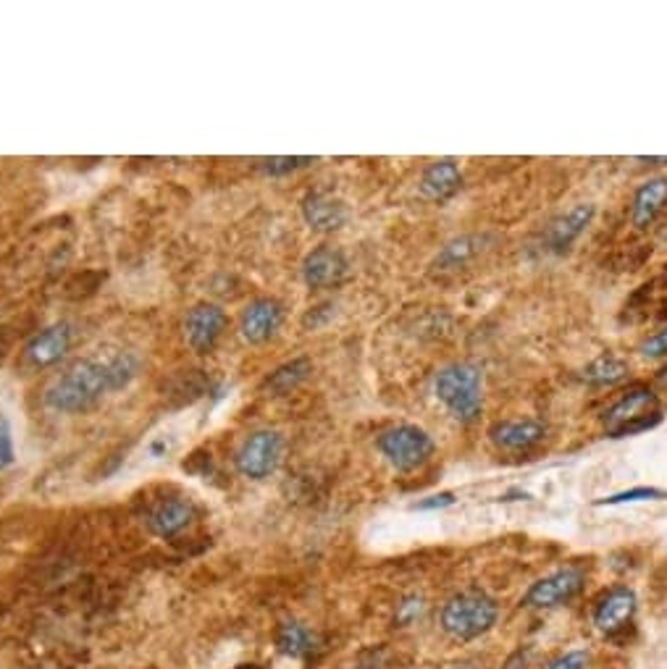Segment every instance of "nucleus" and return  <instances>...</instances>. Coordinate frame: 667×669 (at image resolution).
Returning a JSON list of instances; mask_svg holds the SVG:
<instances>
[{
  "instance_id": "2f4dec72",
  "label": "nucleus",
  "mask_w": 667,
  "mask_h": 669,
  "mask_svg": "<svg viewBox=\"0 0 667 669\" xmlns=\"http://www.w3.org/2000/svg\"><path fill=\"white\" fill-rule=\"evenodd\" d=\"M449 669H478V667H474V665H468V661H465V665H453Z\"/></svg>"
},
{
  "instance_id": "9b49d317",
  "label": "nucleus",
  "mask_w": 667,
  "mask_h": 669,
  "mask_svg": "<svg viewBox=\"0 0 667 669\" xmlns=\"http://www.w3.org/2000/svg\"><path fill=\"white\" fill-rule=\"evenodd\" d=\"M71 342L74 331L69 323H53V326L32 336L24 349V357L32 368H51V365H56L60 357L69 353Z\"/></svg>"
},
{
  "instance_id": "2eb2a0df",
  "label": "nucleus",
  "mask_w": 667,
  "mask_h": 669,
  "mask_svg": "<svg viewBox=\"0 0 667 669\" xmlns=\"http://www.w3.org/2000/svg\"><path fill=\"white\" fill-rule=\"evenodd\" d=\"M194 520V504L190 499H166L147 515V528L158 538H174Z\"/></svg>"
},
{
  "instance_id": "a211bd4d",
  "label": "nucleus",
  "mask_w": 667,
  "mask_h": 669,
  "mask_svg": "<svg viewBox=\"0 0 667 669\" xmlns=\"http://www.w3.org/2000/svg\"><path fill=\"white\" fill-rule=\"evenodd\" d=\"M667 202V179L655 177L649 181H644L638 187V192L633 194V205H631V219L638 228H646L652 221L657 219V213L663 211Z\"/></svg>"
},
{
  "instance_id": "4be33fe9",
  "label": "nucleus",
  "mask_w": 667,
  "mask_h": 669,
  "mask_svg": "<svg viewBox=\"0 0 667 669\" xmlns=\"http://www.w3.org/2000/svg\"><path fill=\"white\" fill-rule=\"evenodd\" d=\"M105 360H108V376H111L113 391L126 389L140 373V357L134 353H116L105 357Z\"/></svg>"
},
{
  "instance_id": "aec40b11",
  "label": "nucleus",
  "mask_w": 667,
  "mask_h": 669,
  "mask_svg": "<svg viewBox=\"0 0 667 669\" xmlns=\"http://www.w3.org/2000/svg\"><path fill=\"white\" fill-rule=\"evenodd\" d=\"M276 646L287 657L308 659L319 648V640L302 623H285L279 627V633H276Z\"/></svg>"
},
{
  "instance_id": "412c9836",
  "label": "nucleus",
  "mask_w": 667,
  "mask_h": 669,
  "mask_svg": "<svg viewBox=\"0 0 667 669\" xmlns=\"http://www.w3.org/2000/svg\"><path fill=\"white\" fill-rule=\"evenodd\" d=\"M625 376H629V365L615 355H599L583 370V381L591 383V387H612V383L623 381Z\"/></svg>"
},
{
  "instance_id": "4468645a",
  "label": "nucleus",
  "mask_w": 667,
  "mask_h": 669,
  "mask_svg": "<svg viewBox=\"0 0 667 669\" xmlns=\"http://www.w3.org/2000/svg\"><path fill=\"white\" fill-rule=\"evenodd\" d=\"M489 436L491 442L508 451H529L534 449L536 444L544 442V436H547V425L531 421V417L529 421H504L491 425Z\"/></svg>"
},
{
  "instance_id": "39448f33",
  "label": "nucleus",
  "mask_w": 667,
  "mask_h": 669,
  "mask_svg": "<svg viewBox=\"0 0 667 669\" xmlns=\"http://www.w3.org/2000/svg\"><path fill=\"white\" fill-rule=\"evenodd\" d=\"M379 449L394 470L410 472L434 455V438L418 425H392L379 434Z\"/></svg>"
},
{
  "instance_id": "f257e3e1",
  "label": "nucleus",
  "mask_w": 667,
  "mask_h": 669,
  "mask_svg": "<svg viewBox=\"0 0 667 669\" xmlns=\"http://www.w3.org/2000/svg\"><path fill=\"white\" fill-rule=\"evenodd\" d=\"M111 376H108V360H79L66 373L45 389V408L60 415H77L90 410L103 394H111Z\"/></svg>"
},
{
  "instance_id": "c756f323",
  "label": "nucleus",
  "mask_w": 667,
  "mask_h": 669,
  "mask_svg": "<svg viewBox=\"0 0 667 669\" xmlns=\"http://www.w3.org/2000/svg\"><path fill=\"white\" fill-rule=\"evenodd\" d=\"M455 504L453 493H436V497L423 499V502H418V510H442V506Z\"/></svg>"
},
{
  "instance_id": "0eeeda50",
  "label": "nucleus",
  "mask_w": 667,
  "mask_h": 669,
  "mask_svg": "<svg viewBox=\"0 0 667 669\" xmlns=\"http://www.w3.org/2000/svg\"><path fill=\"white\" fill-rule=\"evenodd\" d=\"M583 588V572L578 567H565V570L552 572V576L542 578L525 593L523 604L531 610H552V606L568 604L570 599L578 596Z\"/></svg>"
},
{
  "instance_id": "1a4fd4ad",
  "label": "nucleus",
  "mask_w": 667,
  "mask_h": 669,
  "mask_svg": "<svg viewBox=\"0 0 667 669\" xmlns=\"http://www.w3.org/2000/svg\"><path fill=\"white\" fill-rule=\"evenodd\" d=\"M349 263L336 247H315L302 263V279L310 289H332L347 279Z\"/></svg>"
},
{
  "instance_id": "72a5a7b5",
  "label": "nucleus",
  "mask_w": 667,
  "mask_h": 669,
  "mask_svg": "<svg viewBox=\"0 0 667 669\" xmlns=\"http://www.w3.org/2000/svg\"><path fill=\"white\" fill-rule=\"evenodd\" d=\"M237 669H263V667H255V665H245V667H237Z\"/></svg>"
},
{
  "instance_id": "20e7f679",
  "label": "nucleus",
  "mask_w": 667,
  "mask_h": 669,
  "mask_svg": "<svg viewBox=\"0 0 667 669\" xmlns=\"http://www.w3.org/2000/svg\"><path fill=\"white\" fill-rule=\"evenodd\" d=\"M663 421V404L652 389H633L623 400H618L604 412V428L612 438H623L633 434L652 431Z\"/></svg>"
},
{
  "instance_id": "bb28decb",
  "label": "nucleus",
  "mask_w": 667,
  "mask_h": 669,
  "mask_svg": "<svg viewBox=\"0 0 667 669\" xmlns=\"http://www.w3.org/2000/svg\"><path fill=\"white\" fill-rule=\"evenodd\" d=\"M13 459H16V449H13V434L9 417L0 415V470L11 468Z\"/></svg>"
},
{
  "instance_id": "393cba45",
  "label": "nucleus",
  "mask_w": 667,
  "mask_h": 669,
  "mask_svg": "<svg viewBox=\"0 0 667 669\" xmlns=\"http://www.w3.org/2000/svg\"><path fill=\"white\" fill-rule=\"evenodd\" d=\"M308 164H313V158H292V155H281V158L260 160V168L266 174H271V177H281V174H292Z\"/></svg>"
},
{
  "instance_id": "f8f14e48",
  "label": "nucleus",
  "mask_w": 667,
  "mask_h": 669,
  "mask_svg": "<svg viewBox=\"0 0 667 669\" xmlns=\"http://www.w3.org/2000/svg\"><path fill=\"white\" fill-rule=\"evenodd\" d=\"M591 219H594V205H586V202L570 208L568 213L557 215L547 226V234H544L549 253H565L583 234V228L589 226Z\"/></svg>"
},
{
  "instance_id": "f03ea898",
  "label": "nucleus",
  "mask_w": 667,
  "mask_h": 669,
  "mask_svg": "<svg viewBox=\"0 0 667 669\" xmlns=\"http://www.w3.org/2000/svg\"><path fill=\"white\" fill-rule=\"evenodd\" d=\"M434 391L436 397H440V402L453 412L457 421L470 423L476 421L478 412H481V373H478V368H474V365L455 363L442 368L440 373H436Z\"/></svg>"
},
{
  "instance_id": "a878e982",
  "label": "nucleus",
  "mask_w": 667,
  "mask_h": 669,
  "mask_svg": "<svg viewBox=\"0 0 667 669\" xmlns=\"http://www.w3.org/2000/svg\"><path fill=\"white\" fill-rule=\"evenodd\" d=\"M423 612H426V601H423L421 596H408V599H402L400 606H397L394 623L402 627L413 625L415 620L423 617Z\"/></svg>"
},
{
  "instance_id": "6e6552de",
  "label": "nucleus",
  "mask_w": 667,
  "mask_h": 669,
  "mask_svg": "<svg viewBox=\"0 0 667 669\" xmlns=\"http://www.w3.org/2000/svg\"><path fill=\"white\" fill-rule=\"evenodd\" d=\"M229 317L224 310L219 305H211V302H203V305H194L190 313H187L185 321V336L187 344L194 349V353L205 355L219 344L221 334L226 331Z\"/></svg>"
},
{
  "instance_id": "6ab92c4d",
  "label": "nucleus",
  "mask_w": 667,
  "mask_h": 669,
  "mask_svg": "<svg viewBox=\"0 0 667 669\" xmlns=\"http://www.w3.org/2000/svg\"><path fill=\"white\" fill-rule=\"evenodd\" d=\"M310 370H313V365H310L308 357L289 360L285 365H279V368H276L274 373L266 378V383H263V391H266L268 397H285V394H289V391L298 389L302 381H305V378L310 376Z\"/></svg>"
},
{
  "instance_id": "c85d7f7f",
  "label": "nucleus",
  "mask_w": 667,
  "mask_h": 669,
  "mask_svg": "<svg viewBox=\"0 0 667 669\" xmlns=\"http://www.w3.org/2000/svg\"><path fill=\"white\" fill-rule=\"evenodd\" d=\"M642 353L646 357H659V355H667V328L665 331H657L655 336H649L642 344Z\"/></svg>"
},
{
  "instance_id": "7c9ffc66",
  "label": "nucleus",
  "mask_w": 667,
  "mask_h": 669,
  "mask_svg": "<svg viewBox=\"0 0 667 669\" xmlns=\"http://www.w3.org/2000/svg\"><path fill=\"white\" fill-rule=\"evenodd\" d=\"M638 160H644V164H652V166H657V164H667V158H638Z\"/></svg>"
},
{
  "instance_id": "f3484780",
  "label": "nucleus",
  "mask_w": 667,
  "mask_h": 669,
  "mask_svg": "<svg viewBox=\"0 0 667 669\" xmlns=\"http://www.w3.org/2000/svg\"><path fill=\"white\" fill-rule=\"evenodd\" d=\"M460 187H463V174L455 160H436V164H431L421 177V192L434 202L449 200L453 194L460 192Z\"/></svg>"
},
{
  "instance_id": "dca6fc26",
  "label": "nucleus",
  "mask_w": 667,
  "mask_h": 669,
  "mask_svg": "<svg viewBox=\"0 0 667 669\" xmlns=\"http://www.w3.org/2000/svg\"><path fill=\"white\" fill-rule=\"evenodd\" d=\"M302 215L313 232H336L347 221L345 202L323 192H310L302 200Z\"/></svg>"
},
{
  "instance_id": "9d476101",
  "label": "nucleus",
  "mask_w": 667,
  "mask_h": 669,
  "mask_svg": "<svg viewBox=\"0 0 667 669\" xmlns=\"http://www.w3.org/2000/svg\"><path fill=\"white\" fill-rule=\"evenodd\" d=\"M285 323V308L271 297H260V300L251 302L245 313L240 317V334L242 339L251 344L268 342L276 331Z\"/></svg>"
},
{
  "instance_id": "ddd939ff",
  "label": "nucleus",
  "mask_w": 667,
  "mask_h": 669,
  "mask_svg": "<svg viewBox=\"0 0 667 669\" xmlns=\"http://www.w3.org/2000/svg\"><path fill=\"white\" fill-rule=\"evenodd\" d=\"M636 614V596L629 588H612V591L597 604L594 612V623L602 633L615 635L629 627V623Z\"/></svg>"
},
{
  "instance_id": "473e14b6",
  "label": "nucleus",
  "mask_w": 667,
  "mask_h": 669,
  "mask_svg": "<svg viewBox=\"0 0 667 669\" xmlns=\"http://www.w3.org/2000/svg\"><path fill=\"white\" fill-rule=\"evenodd\" d=\"M659 383H663V387L667 389V368L663 370V373H659Z\"/></svg>"
},
{
  "instance_id": "b1692460",
  "label": "nucleus",
  "mask_w": 667,
  "mask_h": 669,
  "mask_svg": "<svg viewBox=\"0 0 667 669\" xmlns=\"http://www.w3.org/2000/svg\"><path fill=\"white\" fill-rule=\"evenodd\" d=\"M652 499H667V491L663 489H649V486H638V489L623 491V493H612V497L599 499V506H618V504H633V502H652Z\"/></svg>"
},
{
  "instance_id": "cd10ccee",
  "label": "nucleus",
  "mask_w": 667,
  "mask_h": 669,
  "mask_svg": "<svg viewBox=\"0 0 667 669\" xmlns=\"http://www.w3.org/2000/svg\"><path fill=\"white\" fill-rule=\"evenodd\" d=\"M547 669H589V654H586V651H568L565 657L552 661Z\"/></svg>"
},
{
  "instance_id": "7ed1b4c3",
  "label": "nucleus",
  "mask_w": 667,
  "mask_h": 669,
  "mask_svg": "<svg viewBox=\"0 0 667 669\" xmlns=\"http://www.w3.org/2000/svg\"><path fill=\"white\" fill-rule=\"evenodd\" d=\"M497 623V601L483 591H463L442 606V627L457 640H474Z\"/></svg>"
},
{
  "instance_id": "5701e85b",
  "label": "nucleus",
  "mask_w": 667,
  "mask_h": 669,
  "mask_svg": "<svg viewBox=\"0 0 667 669\" xmlns=\"http://www.w3.org/2000/svg\"><path fill=\"white\" fill-rule=\"evenodd\" d=\"M478 245H481V242H478L476 236H463V239L449 242V245L442 249L436 266H442L444 270L463 266V263H468L478 253Z\"/></svg>"
},
{
  "instance_id": "423d86ee",
  "label": "nucleus",
  "mask_w": 667,
  "mask_h": 669,
  "mask_svg": "<svg viewBox=\"0 0 667 669\" xmlns=\"http://www.w3.org/2000/svg\"><path fill=\"white\" fill-rule=\"evenodd\" d=\"M285 455V438L276 431H255L240 444L234 465H237L240 476L251 478V481H263L271 472H276Z\"/></svg>"
}]
</instances>
